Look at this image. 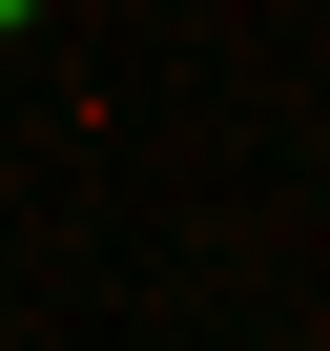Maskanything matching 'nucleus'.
<instances>
[{
    "mask_svg": "<svg viewBox=\"0 0 330 351\" xmlns=\"http://www.w3.org/2000/svg\"><path fill=\"white\" fill-rule=\"evenodd\" d=\"M21 21H42V0H0V42H21Z\"/></svg>",
    "mask_w": 330,
    "mask_h": 351,
    "instance_id": "1",
    "label": "nucleus"
}]
</instances>
